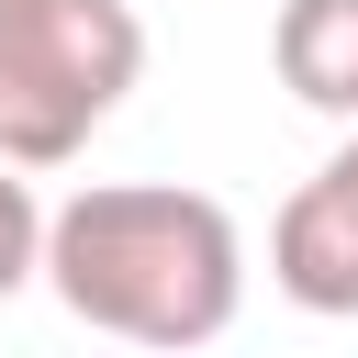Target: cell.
<instances>
[{
	"label": "cell",
	"mask_w": 358,
	"mask_h": 358,
	"mask_svg": "<svg viewBox=\"0 0 358 358\" xmlns=\"http://www.w3.org/2000/svg\"><path fill=\"white\" fill-rule=\"evenodd\" d=\"M45 291L123 347L190 358L246 302V235L213 190L179 179H90L45 213Z\"/></svg>",
	"instance_id": "6da1fadb"
},
{
	"label": "cell",
	"mask_w": 358,
	"mask_h": 358,
	"mask_svg": "<svg viewBox=\"0 0 358 358\" xmlns=\"http://www.w3.org/2000/svg\"><path fill=\"white\" fill-rule=\"evenodd\" d=\"M145 78L134 0H0V168H67Z\"/></svg>",
	"instance_id": "7a4b0ae2"
},
{
	"label": "cell",
	"mask_w": 358,
	"mask_h": 358,
	"mask_svg": "<svg viewBox=\"0 0 358 358\" xmlns=\"http://www.w3.org/2000/svg\"><path fill=\"white\" fill-rule=\"evenodd\" d=\"M268 280H280V302H302V313H358V123H347V145L280 201V224H268Z\"/></svg>",
	"instance_id": "3957f363"
},
{
	"label": "cell",
	"mask_w": 358,
	"mask_h": 358,
	"mask_svg": "<svg viewBox=\"0 0 358 358\" xmlns=\"http://www.w3.org/2000/svg\"><path fill=\"white\" fill-rule=\"evenodd\" d=\"M268 67L302 112L358 123V0H280L268 22Z\"/></svg>",
	"instance_id": "277c9868"
},
{
	"label": "cell",
	"mask_w": 358,
	"mask_h": 358,
	"mask_svg": "<svg viewBox=\"0 0 358 358\" xmlns=\"http://www.w3.org/2000/svg\"><path fill=\"white\" fill-rule=\"evenodd\" d=\"M34 280H45V201H34L22 168H0V302L34 291Z\"/></svg>",
	"instance_id": "5b68a950"
}]
</instances>
